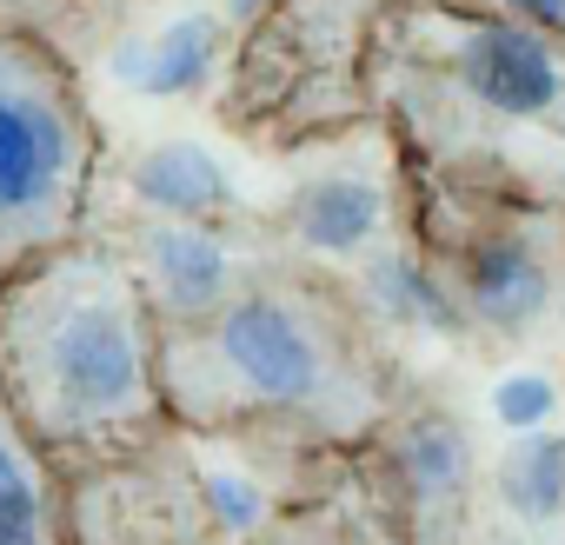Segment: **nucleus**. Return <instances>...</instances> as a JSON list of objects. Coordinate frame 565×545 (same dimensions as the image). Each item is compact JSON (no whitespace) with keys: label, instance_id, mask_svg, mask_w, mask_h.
Returning a JSON list of instances; mask_svg holds the SVG:
<instances>
[{"label":"nucleus","instance_id":"nucleus-9","mask_svg":"<svg viewBox=\"0 0 565 545\" xmlns=\"http://www.w3.org/2000/svg\"><path fill=\"white\" fill-rule=\"evenodd\" d=\"M353 459L373 479V492L386 499L406 545H472L486 459H479L472 406L452 386L419 380L406 366L386 413L353 446Z\"/></svg>","mask_w":565,"mask_h":545},{"label":"nucleus","instance_id":"nucleus-12","mask_svg":"<svg viewBox=\"0 0 565 545\" xmlns=\"http://www.w3.org/2000/svg\"><path fill=\"white\" fill-rule=\"evenodd\" d=\"M0 545H67L61 538V472L41 459L28 426L0 393Z\"/></svg>","mask_w":565,"mask_h":545},{"label":"nucleus","instance_id":"nucleus-5","mask_svg":"<svg viewBox=\"0 0 565 545\" xmlns=\"http://www.w3.org/2000/svg\"><path fill=\"white\" fill-rule=\"evenodd\" d=\"M380 14L386 0H266L226 54L220 127L253 153L294 160L300 147L373 120L366 67Z\"/></svg>","mask_w":565,"mask_h":545},{"label":"nucleus","instance_id":"nucleus-14","mask_svg":"<svg viewBox=\"0 0 565 545\" xmlns=\"http://www.w3.org/2000/svg\"><path fill=\"white\" fill-rule=\"evenodd\" d=\"M107 0H0V28H41V34H61L74 41L81 21H94Z\"/></svg>","mask_w":565,"mask_h":545},{"label":"nucleus","instance_id":"nucleus-13","mask_svg":"<svg viewBox=\"0 0 565 545\" xmlns=\"http://www.w3.org/2000/svg\"><path fill=\"white\" fill-rule=\"evenodd\" d=\"M140 186V213H186V220H253V206L239 200V186L220 173L213 153L200 147H153L134 173Z\"/></svg>","mask_w":565,"mask_h":545},{"label":"nucleus","instance_id":"nucleus-1","mask_svg":"<svg viewBox=\"0 0 565 545\" xmlns=\"http://www.w3.org/2000/svg\"><path fill=\"white\" fill-rule=\"evenodd\" d=\"M406 360L353 280L266 259L239 293L160 327L167 419L253 459H347L386 413Z\"/></svg>","mask_w":565,"mask_h":545},{"label":"nucleus","instance_id":"nucleus-8","mask_svg":"<svg viewBox=\"0 0 565 545\" xmlns=\"http://www.w3.org/2000/svg\"><path fill=\"white\" fill-rule=\"evenodd\" d=\"M266 505H239L213 472V439L186 426L61 479L67 545H246Z\"/></svg>","mask_w":565,"mask_h":545},{"label":"nucleus","instance_id":"nucleus-10","mask_svg":"<svg viewBox=\"0 0 565 545\" xmlns=\"http://www.w3.org/2000/svg\"><path fill=\"white\" fill-rule=\"evenodd\" d=\"M134 280L153 307L160 327H186L200 313H213L226 293H239L253 272L273 259L259 213L253 220H186V213H134L127 226L107 233Z\"/></svg>","mask_w":565,"mask_h":545},{"label":"nucleus","instance_id":"nucleus-3","mask_svg":"<svg viewBox=\"0 0 565 545\" xmlns=\"http://www.w3.org/2000/svg\"><path fill=\"white\" fill-rule=\"evenodd\" d=\"M0 393L67 479L160 439V320L107 233H81L0 287Z\"/></svg>","mask_w":565,"mask_h":545},{"label":"nucleus","instance_id":"nucleus-11","mask_svg":"<svg viewBox=\"0 0 565 545\" xmlns=\"http://www.w3.org/2000/svg\"><path fill=\"white\" fill-rule=\"evenodd\" d=\"M246 545H406V532L393 525L386 499L347 452V459L307 466V479L294 492H279L266 505V519L246 532Z\"/></svg>","mask_w":565,"mask_h":545},{"label":"nucleus","instance_id":"nucleus-6","mask_svg":"<svg viewBox=\"0 0 565 545\" xmlns=\"http://www.w3.org/2000/svg\"><path fill=\"white\" fill-rule=\"evenodd\" d=\"M100 120L61 34L0 28V287L94 226Z\"/></svg>","mask_w":565,"mask_h":545},{"label":"nucleus","instance_id":"nucleus-15","mask_svg":"<svg viewBox=\"0 0 565 545\" xmlns=\"http://www.w3.org/2000/svg\"><path fill=\"white\" fill-rule=\"evenodd\" d=\"M107 8H114V0H107Z\"/></svg>","mask_w":565,"mask_h":545},{"label":"nucleus","instance_id":"nucleus-4","mask_svg":"<svg viewBox=\"0 0 565 545\" xmlns=\"http://www.w3.org/2000/svg\"><path fill=\"white\" fill-rule=\"evenodd\" d=\"M413 246L472 353L545 360L565 346V213L413 180Z\"/></svg>","mask_w":565,"mask_h":545},{"label":"nucleus","instance_id":"nucleus-7","mask_svg":"<svg viewBox=\"0 0 565 545\" xmlns=\"http://www.w3.org/2000/svg\"><path fill=\"white\" fill-rule=\"evenodd\" d=\"M259 233L273 259H294L333 280L393 253L413 233V167L386 120H360L333 140L294 153V180L273 206H259Z\"/></svg>","mask_w":565,"mask_h":545},{"label":"nucleus","instance_id":"nucleus-2","mask_svg":"<svg viewBox=\"0 0 565 545\" xmlns=\"http://www.w3.org/2000/svg\"><path fill=\"white\" fill-rule=\"evenodd\" d=\"M373 114L413 180L565 213V41L466 0H386Z\"/></svg>","mask_w":565,"mask_h":545}]
</instances>
